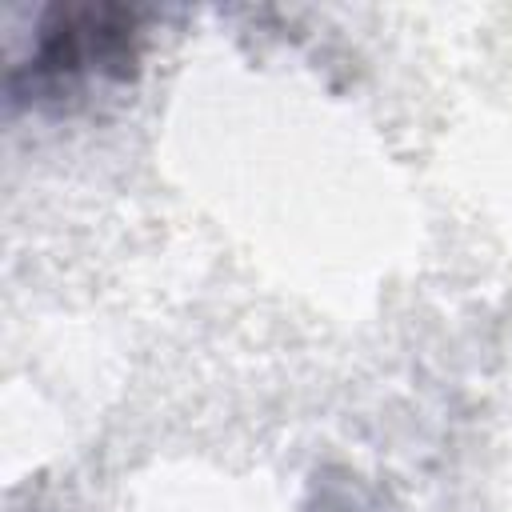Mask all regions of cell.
<instances>
[{"label":"cell","instance_id":"1","mask_svg":"<svg viewBox=\"0 0 512 512\" xmlns=\"http://www.w3.org/2000/svg\"><path fill=\"white\" fill-rule=\"evenodd\" d=\"M144 48V12L128 4H56L32 48L8 68L12 104H56L92 80H128Z\"/></svg>","mask_w":512,"mask_h":512}]
</instances>
